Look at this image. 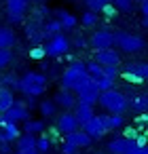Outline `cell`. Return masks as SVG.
<instances>
[{
    "label": "cell",
    "instance_id": "cell-1",
    "mask_svg": "<svg viewBox=\"0 0 148 154\" xmlns=\"http://www.w3.org/2000/svg\"><path fill=\"white\" fill-rule=\"evenodd\" d=\"M97 101L104 110L108 112H116V114H125L129 110V97L123 93V91H116L114 87L112 89H106V91H99L97 95Z\"/></svg>",
    "mask_w": 148,
    "mask_h": 154
},
{
    "label": "cell",
    "instance_id": "cell-2",
    "mask_svg": "<svg viewBox=\"0 0 148 154\" xmlns=\"http://www.w3.org/2000/svg\"><path fill=\"white\" fill-rule=\"evenodd\" d=\"M91 76L87 74L85 70V63L83 61H72L70 68H66V72L61 74L59 82H61V89H68V91H76L80 89Z\"/></svg>",
    "mask_w": 148,
    "mask_h": 154
},
{
    "label": "cell",
    "instance_id": "cell-3",
    "mask_svg": "<svg viewBox=\"0 0 148 154\" xmlns=\"http://www.w3.org/2000/svg\"><path fill=\"white\" fill-rule=\"evenodd\" d=\"M49 87V80L43 72H26L24 78H19V89L24 95H32V97H40L45 95Z\"/></svg>",
    "mask_w": 148,
    "mask_h": 154
},
{
    "label": "cell",
    "instance_id": "cell-4",
    "mask_svg": "<svg viewBox=\"0 0 148 154\" xmlns=\"http://www.w3.org/2000/svg\"><path fill=\"white\" fill-rule=\"evenodd\" d=\"M112 42H114L121 51H125V53H129V55L140 53V51L146 49V40H144L142 36L129 34V32H114V34H112Z\"/></svg>",
    "mask_w": 148,
    "mask_h": 154
},
{
    "label": "cell",
    "instance_id": "cell-5",
    "mask_svg": "<svg viewBox=\"0 0 148 154\" xmlns=\"http://www.w3.org/2000/svg\"><path fill=\"white\" fill-rule=\"evenodd\" d=\"M43 47H45V55H47V57H59V55L68 53V49H70V38L64 36L61 32H57V34H53V38H51L47 45H43Z\"/></svg>",
    "mask_w": 148,
    "mask_h": 154
},
{
    "label": "cell",
    "instance_id": "cell-6",
    "mask_svg": "<svg viewBox=\"0 0 148 154\" xmlns=\"http://www.w3.org/2000/svg\"><path fill=\"white\" fill-rule=\"evenodd\" d=\"M7 2V17L11 23H21L26 19V13L30 9L32 0H5Z\"/></svg>",
    "mask_w": 148,
    "mask_h": 154
},
{
    "label": "cell",
    "instance_id": "cell-7",
    "mask_svg": "<svg viewBox=\"0 0 148 154\" xmlns=\"http://www.w3.org/2000/svg\"><path fill=\"white\" fill-rule=\"evenodd\" d=\"M2 118L7 122H24L26 118H30V112H28V106L24 101H13L5 112H2Z\"/></svg>",
    "mask_w": 148,
    "mask_h": 154
},
{
    "label": "cell",
    "instance_id": "cell-8",
    "mask_svg": "<svg viewBox=\"0 0 148 154\" xmlns=\"http://www.w3.org/2000/svg\"><path fill=\"white\" fill-rule=\"evenodd\" d=\"M106 150H108L110 154H135L137 146H135L133 139H127V137H114V139L108 141Z\"/></svg>",
    "mask_w": 148,
    "mask_h": 154
},
{
    "label": "cell",
    "instance_id": "cell-9",
    "mask_svg": "<svg viewBox=\"0 0 148 154\" xmlns=\"http://www.w3.org/2000/svg\"><path fill=\"white\" fill-rule=\"evenodd\" d=\"M83 127V131L91 137V139H102L106 133H108V129H106V125H104V120H102V116H91L85 125H80Z\"/></svg>",
    "mask_w": 148,
    "mask_h": 154
},
{
    "label": "cell",
    "instance_id": "cell-10",
    "mask_svg": "<svg viewBox=\"0 0 148 154\" xmlns=\"http://www.w3.org/2000/svg\"><path fill=\"white\" fill-rule=\"evenodd\" d=\"M76 93V101H83V103H95L97 101V95H99V89L95 87V82H93V78H89L80 89H76L74 91Z\"/></svg>",
    "mask_w": 148,
    "mask_h": 154
},
{
    "label": "cell",
    "instance_id": "cell-11",
    "mask_svg": "<svg viewBox=\"0 0 148 154\" xmlns=\"http://www.w3.org/2000/svg\"><path fill=\"white\" fill-rule=\"evenodd\" d=\"M89 45H91L95 51H99V49H110V47L114 45V42H112V32H110L108 28H106V30H99V32H93Z\"/></svg>",
    "mask_w": 148,
    "mask_h": 154
},
{
    "label": "cell",
    "instance_id": "cell-12",
    "mask_svg": "<svg viewBox=\"0 0 148 154\" xmlns=\"http://www.w3.org/2000/svg\"><path fill=\"white\" fill-rule=\"evenodd\" d=\"M95 61L102 66H121V57L118 53L110 47V49H99L95 51Z\"/></svg>",
    "mask_w": 148,
    "mask_h": 154
},
{
    "label": "cell",
    "instance_id": "cell-13",
    "mask_svg": "<svg viewBox=\"0 0 148 154\" xmlns=\"http://www.w3.org/2000/svg\"><path fill=\"white\" fill-rule=\"evenodd\" d=\"M53 101H55V106H59L64 110H72L76 103V95H72V91H68V89H59L53 95Z\"/></svg>",
    "mask_w": 148,
    "mask_h": 154
},
{
    "label": "cell",
    "instance_id": "cell-14",
    "mask_svg": "<svg viewBox=\"0 0 148 154\" xmlns=\"http://www.w3.org/2000/svg\"><path fill=\"white\" fill-rule=\"evenodd\" d=\"M80 125H78V120L74 118V114H70V112H64L59 118H57V129H59V133H64V135H68V133H72V131H76Z\"/></svg>",
    "mask_w": 148,
    "mask_h": 154
},
{
    "label": "cell",
    "instance_id": "cell-15",
    "mask_svg": "<svg viewBox=\"0 0 148 154\" xmlns=\"http://www.w3.org/2000/svg\"><path fill=\"white\" fill-rule=\"evenodd\" d=\"M121 72H127V74H133V76L142 78V80H146V76H148V63L146 61H129L127 66H123Z\"/></svg>",
    "mask_w": 148,
    "mask_h": 154
},
{
    "label": "cell",
    "instance_id": "cell-16",
    "mask_svg": "<svg viewBox=\"0 0 148 154\" xmlns=\"http://www.w3.org/2000/svg\"><path fill=\"white\" fill-rule=\"evenodd\" d=\"M91 116H93V106L91 103H83V101L74 103V118L78 120V125H85Z\"/></svg>",
    "mask_w": 148,
    "mask_h": 154
},
{
    "label": "cell",
    "instance_id": "cell-17",
    "mask_svg": "<svg viewBox=\"0 0 148 154\" xmlns=\"http://www.w3.org/2000/svg\"><path fill=\"white\" fill-rule=\"evenodd\" d=\"M66 139H68V141H72L76 148H89V146H91V141H93V139H91L83 129H76V131L68 133V135H66Z\"/></svg>",
    "mask_w": 148,
    "mask_h": 154
},
{
    "label": "cell",
    "instance_id": "cell-18",
    "mask_svg": "<svg viewBox=\"0 0 148 154\" xmlns=\"http://www.w3.org/2000/svg\"><path fill=\"white\" fill-rule=\"evenodd\" d=\"M26 36H28V38L34 42V45H40V42H43V40L49 36V34L45 32V28L40 30V28H38V26L32 21V23H28V26H26Z\"/></svg>",
    "mask_w": 148,
    "mask_h": 154
},
{
    "label": "cell",
    "instance_id": "cell-19",
    "mask_svg": "<svg viewBox=\"0 0 148 154\" xmlns=\"http://www.w3.org/2000/svg\"><path fill=\"white\" fill-rule=\"evenodd\" d=\"M15 141H17V152L36 150V135H32V133H24V135H19Z\"/></svg>",
    "mask_w": 148,
    "mask_h": 154
},
{
    "label": "cell",
    "instance_id": "cell-20",
    "mask_svg": "<svg viewBox=\"0 0 148 154\" xmlns=\"http://www.w3.org/2000/svg\"><path fill=\"white\" fill-rule=\"evenodd\" d=\"M15 42H17L15 32L7 26H0V49H13Z\"/></svg>",
    "mask_w": 148,
    "mask_h": 154
},
{
    "label": "cell",
    "instance_id": "cell-21",
    "mask_svg": "<svg viewBox=\"0 0 148 154\" xmlns=\"http://www.w3.org/2000/svg\"><path fill=\"white\" fill-rule=\"evenodd\" d=\"M102 120L106 125L108 131H114V129H121L123 122H125V116L123 114H116V112H110V114H102Z\"/></svg>",
    "mask_w": 148,
    "mask_h": 154
},
{
    "label": "cell",
    "instance_id": "cell-22",
    "mask_svg": "<svg viewBox=\"0 0 148 154\" xmlns=\"http://www.w3.org/2000/svg\"><path fill=\"white\" fill-rule=\"evenodd\" d=\"M133 99H129V108L133 112H146L148 108V93H133Z\"/></svg>",
    "mask_w": 148,
    "mask_h": 154
},
{
    "label": "cell",
    "instance_id": "cell-23",
    "mask_svg": "<svg viewBox=\"0 0 148 154\" xmlns=\"http://www.w3.org/2000/svg\"><path fill=\"white\" fill-rule=\"evenodd\" d=\"M57 21L61 23V30H74L78 19L74 15H70L68 11H57Z\"/></svg>",
    "mask_w": 148,
    "mask_h": 154
},
{
    "label": "cell",
    "instance_id": "cell-24",
    "mask_svg": "<svg viewBox=\"0 0 148 154\" xmlns=\"http://www.w3.org/2000/svg\"><path fill=\"white\" fill-rule=\"evenodd\" d=\"M0 129H5V131L0 133V135H2L7 141H15V139L21 135V131H19V127H17V122H5V125L0 127Z\"/></svg>",
    "mask_w": 148,
    "mask_h": 154
},
{
    "label": "cell",
    "instance_id": "cell-25",
    "mask_svg": "<svg viewBox=\"0 0 148 154\" xmlns=\"http://www.w3.org/2000/svg\"><path fill=\"white\" fill-rule=\"evenodd\" d=\"M13 101H15L13 89L11 87H0V112H5Z\"/></svg>",
    "mask_w": 148,
    "mask_h": 154
},
{
    "label": "cell",
    "instance_id": "cell-26",
    "mask_svg": "<svg viewBox=\"0 0 148 154\" xmlns=\"http://www.w3.org/2000/svg\"><path fill=\"white\" fill-rule=\"evenodd\" d=\"M38 110H40L43 118H53V116H55V112H57V106H55V101H53V99H45V101H40V103H38Z\"/></svg>",
    "mask_w": 148,
    "mask_h": 154
},
{
    "label": "cell",
    "instance_id": "cell-27",
    "mask_svg": "<svg viewBox=\"0 0 148 154\" xmlns=\"http://www.w3.org/2000/svg\"><path fill=\"white\" fill-rule=\"evenodd\" d=\"M24 122H26V127H24V131H26V133L38 135V133H43V131H45V122H43V120H32V118H26Z\"/></svg>",
    "mask_w": 148,
    "mask_h": 154
},
{
    "label": "cell",
    "instance_id": "cell-28",
    "mask_svg": "<svg viewBox=\"0 0 148 154\" xmlns=\"http://www.w3.org/2000/svg\"><path fill=\"white\" fill-rule=\"evenodd\" d=\"M80 23L85 28H95L97 26V11H85L80 17Z\"/></svg>",
    "mask_w": 148,
    "mask_h": 154
},
{
    "label": "cell",
    "instance_id": "cell-29",
    "mask_svg": "<svg viewBox=\"0 0 148 154\" xmlns=\"http://www.w3.org/2000/svg\"><path fill=\"white\" fill-rule=\"evenodd\" d=\"M85 70H87V74H89L91 78H99V76H102V63H97V61L85 63Z\"/></svg>",
    "mask_w": 148,
    "mask_h": 154
},
{
    "label": "cell",
    "instance_id": "cell-30",
    "mask_svg": "<svg viewBox=\"0 0 148 154\" xmlns=\"http://www.w3.org/2000/svg\"><path fill=\"white\" fill-rule=\"evenodd\" d=\"M95 87L99 91H106V89H112L114 87V78H108V76H99V78H93Z\"/></svg>",
    "mask_w": 148,
    "mask_h": 154
},
{
    "label": "cell",
    "instance_id": "cell-31",
    "mask_svg": "<svg viewBox=\"0 0 148 154\" xmlns=\"http://www.w3.org/2000/svg\"><path fill=\"white\" fill-rule=\"evenodd\" d=\"M51 150V139L47 137V135H43V137H36V152H43V154H47Z\"/></svg>",
    "mask_w": 148,
    "mask_h": 154
},
{
    "label": "cell",
    "instance_id": "cell-32",
    "mask_svg": "<svg viewBox=\"0 0 148 154\" xmlns=\"http://www.w3.org/2000/svg\"><path fill=\"white\" fill-rule=\"evenodd\" d=\"M47 55H45V47L43 45H36V47H32L30 49V59H34V61H43Z\"/></svg>",
    "mask_w": 148,
    "mask_h": 154
},
{
    "label": "cell",
    "instance_id": "cell-33",
    "mask_svg": "<svg viewBox=\"0 0 148 154\" xmlns=\"http://www.w3.org/2000/svg\"><path fill=\"white\" fill-rule=\"evenodd\" d=\"M13 61V53L11 49H0V68H7Z\"/></svg>",
    "mask_w": 148,
    "mask_h": 154
},
{
    "label": "cell",
    "instance_id": "cell-34",
    "mask_svg": "<svg viewBox=\"0 0 148 154\" xmlns=\"http://www.w3.org/2000/svg\"><path fill=\"white\" fill-rule=\"evenodd\" d=\"M83 2L87 5L89 11H97V13H99V9H102L104 5H108L110 0H83Z\"/></svg>",
    "mask_w": 148,
    "mask_h": 154
},
{
    "label": "cell",
    "instance_id": "cell-35",
    "mask_svg": "<svg viewBox=\"0 0 148 154\" xmlns=\"http://www.w3.org/2000/svg\"><path fill=\"white\" fill-rule=\"evenodd\" d=\"M116 7V11H131L133 9V0H110Z\"/></svg>",
    "mask_w": 148,
    "mask_h": 154
},
{
    "label": "cell",
    "instance_id": "cell-36",
    "mask_svg": "<svg viewBox=\"0 0 148 154\" xmlns=\"http://www.w3.org/2000/svg\"><path fill=\"white\" fill-rule=\"evenodd\" d=\"M45 32L51 36V34H57V32H61V23L57 21V19H53V21H47L45 23Z\"/></svg>",
    "mask_w": 148,
    "mask_h": 154
},
{
    "label": "cell",
    "instance_id": "cell-37",
    "mask_svg": "<svg viewBox=\"0 0 148 154\" xmlns=\"http://www.w3.org/2000/svg\"><path fill=\"white\" fill-rule=\"evenodd\" d=\"M118 66H102V76H108V78H114L116 80V76H118Z\"/></svg>",
    "mask_w": 148,
    "mask_h": 154
},
{
    "label": "cell",
    "instance_id": "cell-38",
    "mask_svg": "<svg viewBox=\"0 0 148 154\" xmlns=\"http://www.w3.org/2000/svg\"><path fill=\"white\" fill-rule=\"evenodd\" d=\"M0 82L5 87H13V89H19V80L13 76V74H7V76H0Z\"/></svg>",
    "mask_w": 148,
    "mask_h": 154
},
{
    "label": "cell",
    "instance_id": "cell-39",
    "mask_svg": "<svg viewBox=\"0 0 148 154\" xmlns=\"http://www.w3.org/2000/svg\"><path fill=\"white\" fill-rule=\"evenodd\" d=\"M99 11L104 13V17H106V19H112V17H116V13H118V11H116V7H114L112 2H108V5H104V7H102Z\"/></svg>",
    "mask_w": 148,
    "mask_h": 154
},
{
    "label": "cell",
    "instance_id": "cell-40",
    "mask_svg": "<svg viewBox=\"0 0 148 154\" xmlns=\"http://www.w3.org/2000/svg\"><path fill=\"white\" fill-rule=\"evenodd\" d=\"M76 146L72 143V141H68V139H64V146H61V154H76Z\"/></svg>",
    "mask_w": 148,
    "mask_h": 154
},
{
    "label": "cell",
    "instance_id": "cell-41",
    "mask_svg": "<svg viewBox=\"0 0 148 154\" xmlns=\"http://www.w3.org/2000/svg\"><path fill=\"white\" fill-rule=\"evenodd\" d=\"M137 133H140V129H135V127H127V129H123V137H127V139H135Z\"/></svg>",
    "mask_w": 148,
    "mask_h": 154
},
{
    "label": "cell",
    "instance_id": "cell-42",
    "mask_svg": "<svg viewBox=\"0 0 148 154\" xmlns=\"http://www.w3.org/2000/svg\"><path fill=\"white\" fill-rule=\"evenodd\" d=\"M11 141H7L2 135H0V154H7V152H11V146H9Z\"/></svg>",
    "mask_w": 148,
    "mask_h": 154
},
{
    "label": "cell",
    "instance_id": "cell-43",
    "mask_svg": "<svg viewBox=\"0 0 148 154\" xmlns=\"http://www.w3.org/2000/svg\"><path fill=\"white\" fill-rule=\"evenodd\" d=\"M26 106H30V108H36L38 106V101H36V97H32V95H26V101H24Z\"/></svg>",
    "mask_w": 148,
    "mask_h": 154
},
{
    "label": "cell",
    "instance_id": "cell-44",
    "mask_svg": "<svg viewBox=\"0 0 148 154\" xmlns=\"http://www.w3.org/2000/svg\"><path fill=\"white\" fill-rule=\"evenodd\" d=\"M74 47H78V49H83V47H87V40H85L83 36H76V38H74Z\"/></svg>",
    "mask_w": 148,
    "mask_h": 154
},
{
    "label": "cell",
    "instance_id": "cell-45",
    "mask_svg": "<svg viewBox=\"0 0 148 154\" xmlns=\"http://www.w3.org/2000/svg\"><path fill=\"white\" fill-rule=\"evenodd\" d=\"M135 154H148V150H146V148H137Z\"/></svg>",
    "mask_w": 148,
    "mask_h": 154
},
{
    "label": "cell",
    "instance_id": "cell-46",
    "mask_svg": "<svg viewBox=\"0 0 148 154\" xmlns=\"http://www.w3.org/2000/svg\"><path fill=\"white\" fill-rule=\"evenodd\" d=\"M133 2H137V5H140V2H144V0H133Z\"/></svg>",
    "mask_w": 148,
    "mask_h": 154
},
{
    "label": "cell",
    "instance_id": "cell-47",
    "mask_svg": "<svg viewBox=\"0 0 148 154\" xmlns=\"http://www.w3.org/2000/svg\"><path fill=\"white\" fill-rule=\"evenodd\" d=\"M34 2H43V0H34Z\"/></svg>",
    "mask_w": 148,
    "mask_h": 154
},
{
    "label": "cell",
    "instance_id": "cell-48",
    "mask_svg": "<svg viewBox=\"0 0 148 154\" xmlns=\"http://www.w3.org/2000/svg\"><path fill=\"white\" fill-rule=\"evenodd\" d=\"M0 116H2V112H0Z\"/></svg>",
    "mask_w": 148,
    "mask_h": 154
},
{
    "label": "cell",
    "instance_id": "cell-49",
    "mask_svg": "<svg viewBox=\"0 0 148 154\" xmlns=\"http://www.w3.org/2000/svg\"><path fill=\"white\" fill-rule=\"evenodd\" d=\"M7 154H11V152H7Z\"/></svg>",
    "mask_w": 148,
    "mask_h": 154
},
{
    "label": "cell",
    "instance_id": "cell-50",
    "mask_svg": "<svg viewBox=\"0 0 148 154\" xmlns=\"http://www.w3.org/2000/svg\"><path fill=\"white\" fill-rule=\"evenodd\" d=\"M95 154H99V152H95Z\"/></svg>",
    "mask_w": 148,
    "mask_h": 154
},
{
    "label": "cell",
    "instance_id": "cell-51",
    "mask_svg": "<svg viewBox=\"0 0 148 154\" xmlns=\"http://www.w3.org/2000/svg\"><path fill=\"white\" fill-rule=\"evenodd\" d=\"M38 154H43V152H38Z\"/></svg>",
    "mask_w": 148,
    "mask_h": 154
}]
</instances>
